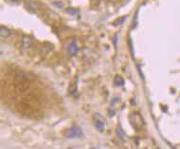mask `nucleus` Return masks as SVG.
I'll return each mask as SVG.
<instances>
[{
  "instance_id": "1",
  "label": "nucleus",
  "mask_w": 180,
  "mask_h": 149,
  "mask_svg": "<svg viewBox=\"0 0 180 149\" xmlns=\"http://www.w3.org/2000/svg\"><path fill=\"white\" fill-rule=\"evenodd\" d=\"M130 122H131L132 126H133L135 129H136V130H140V129L142 128L143 125H144L141 116H140L139 113H137V112H135V113H133V114L131 115V117H130Z\"/></svg>"
},
{
  "instance_id": "2",
  "label": "nucleus",
  "mask_w": 180,
  "mask_h": 149,
  "mask_svg": "<svg viewBox=\"0 0 180 149\" xmlns=\"http://www.w3.org/2000/svg\"><path fill=\"white\" fill-rule=\"evenodd\" d=\"M66 137L68 139H72V138H76V137H80L82 136V129L77 126L74 125L72 127H70L69 129H67V131L66 132Z\"/></svg>"
},
{
  "instance_id": "3",
  "label": "nucleus",
  "mask_w": 180,
  "mask_h": 149,
  "mask_svg": "<svg viewBox=\"0 0 180 149\" xmlns=\"http://www.w3.org/2000/svg\"><path fill=\"white\" fill-rule=\"evenodd\" d=\"M14 81L16 83H27L30 81V77L25 71H17L14 75Z\"/></svg>"
},
{
  "instance_id": "4",
  "label": "nucleus",
  "mask_w": 180,
  "mask_h": 149,
  "mask_svg": "<svg viewBox=\"0 0 180 149\" xmlns=\"http://www.w3.org/2000/svg\"><path fill=\"white\" fill-rule=\"evenodd\" d=\"M66 51L67 53L72 56V55H75L77 52H78V46L76 44V41L74 40H71L69 41L67 44H66Z\"/></svg>"
},
{
  "instance_id": "5",
  "label": "nucleus",
  "mask_w": 180,
  "mask_h": 149,
  "mask_svg": "<svg viewBox=\"0 0 180 149\" xmlns=\"http://www.w3.org/2000/svg\"><path fill=\"white\" fill-rule=\"evenodd\" d=\"M27 8L30 13H37L40 10V5L36 0H27Z\"/></svg>"
},
{
  "instance_id": "6",
  "label": "nucleus",
  "mask_w": 180,
  "mask_h": 149,
  "mask_svg": "<svg viewBox=\"0 0 180 149\" xmlns=\"http://www.w3.org/2000/svg\"><path fill=\"white\" fill-rule=\"evenodd\" d=\"M96 117L98 118L95 122V127L100 131L103 132L104 130V126H105V121L103 119H102L100 114H96Z\"/></svg>"
},
{
  "instance_id": "7",
  "label": "nucleus",
  "mask_w": 180,
  "mask_h": 149,
  "mask_svg": "<svg viewBox=\"0 0 180 149\" xmlns=\"http://www.w3.org/2000/svg\"><path fill=\"white\" fill-rule=\"evenodd\" d=\"M31 45H32V41H31V39L29 38V36H23V38L21 40L22 49L28 50V49H29L31 47Z\"/></svg>"
},
{
  "instance_id": "8",
  "label": "nucleus",
  "mask_w": 180,
  "mask_h": 149,
  "mask_svg": "<svg viewBox=\"0 0 180 149\" xmlns=\"http://www.w3.org/2000/svg\"><path fill=\"white\" fill-rule=\"evenodd\" d=\"M29 88V82H27V83H17V85L15 87V89H16V91L18 93H23V92L27 91Z\"/></svg>"
},
{
  "instance_id": "9",
  "label": "nucleus",
  "mask_w": 180,
  "mask_h": 149,
  "mask_svg": "<svg viewBox=\"0 0 180 149\" xmlns=\"http://www.w3.org/2000/svg\"><path fill=\"white\" fill-rule=\"evenodd\" d=\"M10 30L6 28V27H4V26H1V28H0V34H1V38L2 39H4V38H7V37L10 35Z\"/></svg>"
},
{
  "instance_id": "10",
  "label": "nucleus",
  "mask_w": 180,
  "mask_h": 149,
  "mask_svg": "<svg viewBox=\"0 0 180 149\" xmlns=\"http://www.w3.org/2000/svg\"><path fill=\"white\" fill-rule=\"evenodd\" d=\"M114 84H115L117 87H122V86L124 85V80L122 79L121 76L117 75V76H115V78H114Z\"/></svg>"
},
{
  "instance_id": "11",
  "label": "nucleus",
  "mask_w": 180,
  "mask_h": 149,
  "mask_svg": "<svg viewBox=\"0 0 180 149\" xmlns=\"http://www.w3.org/2000/svg\"><path fill=\"white\" fill-rule=\"evenodd\" d=\"M117 134H118L119 138L122 141L125 140V133L123 132V130H122V128H121L120 125H119V126L117 127Z\"/></svg>"
},
{
  "instance_id": "12",
  "label": "nucleus",
  "mask_w": 180,
  "mask_h": 149,
  "mask_svg": "<svg viewBox=\"0 0 180 149\" xmlns=\"http://www.w3.org/2000/svg\"><path fill=\"white\" fill-rule=\"evenodd\" d=\"M125 20H126V16L119 17V18H118L116 21H114L113 25H114V26H120V25H122V24L124 23V21H125Z\"/></svg>"
},
{
  "instance_id": "13",
  "label": "nucleus",
  "mask_w": 180,
  "mask_h": 149,
  "mask_svg": "<svg viewBox=\"0 0 180 149\" xmlns=\"http://www.w3.org/2000/svg\"><path fill=\"white\" fill-rule=\"evenodd\" d=\"M66 12H67L68 13H70V14H76V13H77V11H76V10H73L72 8L67 9V10H66Z\"/></svg>"
},
{
  "instance_id": "14",
  "label": "nucleus",
  "mask_w": 180,
  "mask_h": 149,
  "mask_svg": "<svg viewBox=\"0 0 180 149\" xmlns=\"http://www.w3.org/2000/svg\"><path fill=\"white\" fill-rule=\"evenodd\" d=\"M9 1H11L12 3H14V4H19L21 0H9Z\"/></svg>"
}]
</instances>
